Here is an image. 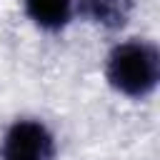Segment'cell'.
<instances>
[{
  "label": "cell",
  "mask_w": 160,
  "mask_h": 160,
  "mask_svg": "<svg viewBox=\"0 0 160 160\" xmlns=\"http://www.w3.org/2000/svg\"><path fill=\"white\" fill-rule=\"evenodd\" d=\"M108 82L128 98H148L160 80V55L148 40H128L110 50L105 62Z\"/></svg>",
  "instance_id": "6da1fadb"
},
{
  "label": "cell",
  "mask_w": 160,
  "mask_h": 160,
  "mask_svg": "<svg viewBox=\"0 0 160 160\" xmlns=\"http://www.w3.org/2000/svg\"><path fill=\"white\" fill-rule=\"evenodd\" d=\"M55 140L40 120H15L2 138V160H52Z\"/></svg>",
  "instance_id": "7a4b0ae2"
},
{
  "label": "cell",
  "mask_w": 160,
  "mask_h": 160,
  "mask_svg": "<svg viewBox=\"0 0 160 160\" xmlns=\"http://www.w3.org/2000/svg\"><path fill=\"white\" fill-rule=\"evenodd\" d=\"M135 0H80L78 10L88 20L102 25V28H122L132 12Z\"/></svg>",
  "instance_id": "3957f363"
},
{
  "label": "cell",
  "mask_w": 160,
  "mask_h": 160,
  "mask_svg": "<svg viewBox=\"0 0 160 160\" xmlns=\"http://www.w3.org/2000/svg\"><path fill=\"white\" fill-rule=\"evenodd\" d=\"M30 20L42 30H60L75 12V0H25Z\"/></svg>",
  "instance_id": "277c9868"
}]
</instances>
